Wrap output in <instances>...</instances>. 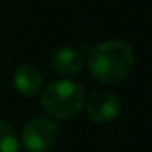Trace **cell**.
<instances>
[{"instance_id": "3957f363", "label": "cell", "mask_w": 152, "mask_h": 152, "mask_svg": "<svg viewBox=\"0 0 152 152\" xmlns=\"http://www.w3.org/2000/svg\"><path fill=\"white\" fill-rule=\"evenodd\" d=\"M57 136H59V129L56 123L43 116L30 119L21 132L23 145L30 152H48L56 144Z\"/></svg>"}, {"instance_id": "8992f818", "label": "cell", "mask_w": 152, "mask_h": 152, "mask_svg": "<svg viewBox=\"0 0 152 152\" xmlns=\"http://www.w3.org/2000/svg\"><path fill=\"white\" fill-rule=\"evenodd\" d=\"M13 83L15 88L23 95H34L41 88L43 83V75L39 69L31 64H23L15 70L13 75Z\"/></svg>"}, {"instance_id": "52a82bcc", "label": "cell", "mask_w": 152, "mask_h": 152, "mask_svg": "<svg viewBox=\"0 0 152 152\" xmlns=\"http://www.w3.org/2000/svg\"><path fill=\"white\" fill-rule=\"evenodd\" d=\"M20 141L8 123L0 119V152H18Z\"/></svg>"}, {"instance_id": "6da1fadb", "label": "cell", "mask_w": 152, "mask_h": 152, "mask_svg": "<svg viewBox=\"0 0 152 152\" xmlns=\"http://www.w3.org/2000/svg\"><path fill=\"white\" fill-rule=\"evenodd\" d=\"M88 69L103 83H118L129 75L134 66V53L121 39H106L93 46L88 53Z\"/></svg>"}, {"instance_id": "5b68a950", "label": "cell", "mask_w": 152, "mask_h": 152, "mask_svg": "<svg viewBox=\"0 0 152 152\" xmlns=\"http://www.w3.org/2000/svg\"><path fill=\"white\" fill-rule=\"evenodd\" d=\"M85 57L75 48H61L53 56V69L59 75L72 77L82 70Z\"/></svg>"}, {"instance_id": "277c9868", "label": "cell", "mask_w": 152, "mask_h": 152, "mask_svg": "<svg viewBox=\"0 0 152 152\" xmlns=\"http://www.w3.org/2000/svg\"><path fill=\"white\" fill-rule=\"evenodd\" d=\"M119 100L111 92H95L87 102V115L95 123H108L119 113Z\"/></svg>"}, {"instance_id": "7a4b0ae2", "label": "cell", "mask_w": 152, "mask_h": 152, "mask_svg": "<svg viewBox=\"0 0 152 152\" xmlns=\"http://www.w3.org/2000/svg\"><path fill=\"white\" fill-rule=\"evenodd\" d=\"M85 100V90L80 83L72 80H56L44 88L41 105L53 118L70 119L80 113Z\"/></svg>"}]
</instances>
